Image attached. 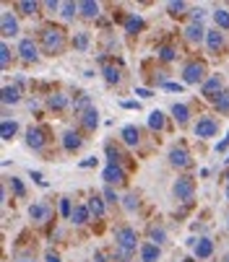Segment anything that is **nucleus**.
I'll use <instances>...</instances> for the list:
<instances>
[{
    "instance_id": "4",
    "label": "nucleus",
    "mask_w": 229,
    "mask_h": 262,
    "mask_svg": "<svg viewBox=\"0 0 229 262\" xmlns=\"http://www.w3.org/2000/svg\"><path fill=\"white\" fill-rule=\"evenodd\" d=\"M172 192H175L177 200H190V198H193V192H196V184H193V179H190V177H182V179L175 182Z\"/></svg>"
},
{
    "instance_id": "41",
    "label": "nucleus",
    "mask_w": 229,
    "mask_h": 262,
    "mask_svg": "<svg viewBox=\"0 0 229 262\" xmlns=\"http://www.w3.org/2000/svg\"><path fill=\"white\" fill-rule=\"evenodd\" d=\"M190 18H193V24H203V18H206V11H203V8H198V11H193V13H190Z\"/></svg>"
},
{
    "instance_id": "8",
    "label": "nucleus",
    "mask_w": 229,
    "mask_h": 262,
    "mask_svg": "<svg viewBox=\"0 0 229 262\" xmlns=\"http://www.w3.org/2000/svg\"><path fill=\"white\" fill-rule=\"evenodd\" d=\"M216 130H219V125H216L211 117H203V120L196 125V135H198V138H214Z\"/></svg>"
},
{
    "instance_id": "37",
    "label": "nucleus",
    "mask_w": 229,
    "mask_h": 262,
    "mask_svg": "<svg viewBox=\"0 0 229 262\" xmlns=\"http://www.w3.org/2000/svg\"><path fill=\"white\" fill-rule=\"evenodd\" d=\"M75 109H79L81 115H84L86 109H91V106H89V96H86V94H81L79 99H75Z\"/></svg>"
},
{
    "instance_id": "13",
    "label": "nucleus",
    "mask_w": 229,
    "mask_h": 262,
    "mask_svg": "<svg viewBox=\"0 0 229 262\" xmlns=\"http://www.w3.org/2000/svg\"><path fill=\"white\" fill-rule=\"evenodd\" d=\"M206 45H208L211 52H219V50L224 47V36H221V31H216V29L208 31V34H206Z\"/></svg>"
},
{
    "instance_id": "52",
    "label": "nucleus",
    "mask_w": 229,
    "mask_h": 262,
    "mask_svg": "<svg viewBox=\"0 0 229 262\" xmlns=\"http://www.w3.org/2000/svg\"><path fill=\"white\" fill-rule=\"evenodd\" d=\"M123 106H125V109H138L141 104H138V101H123Z\"/></svg>"
},
{
    "instance_id": "23",
    "label": "nucleus",
    "mask_w": 229,
    "mask_h": 262,
    "mask_svg": "<svg viewBox=\"0 0 229 262\" xmlns=\"http://www.w3.org/2000/svg\"><path fill=\"white\" fill-rule=\"evenodd\" d=\"M123 140H125L128 145H138V140H141V133H138V127H133V125L123 127Z\"/></svg>"
},
{
    "instance_id": "55",
    "label": "nucleus",
    "mask_w": 229,
    "mask_h": 262,
    "mask_svg": "<svg viewBox=\"0 0 229 262\" xmlns=\"http://www.w3.org/2000/svg\"><path fill=\"white\" fill-rule=\"evenodd\" d=\"M226 262H229V254H226Z\"/></svg>"
},
{
    "instance_id": "6",
    "label": "nucleus",
    "mask_w": 229,
    "mask_h": 262,
    "mask_svg": "<svg viewBox=\"0 0 229 262\" xmlns=\"http://www.w3.org/2000/svg\"><path fill=\"white\" fill-rule=\"evenodd\" d=\"M18 55H21L26 62H34L36 57H40V50H36L34 39H21V42H18Z\"/></svg>"
},
{
    "instance_id": "28",
    "label": "nucleus",
    "mask_w": 229,
    "mask_h": 262,
    "mask_svg": "<svg viewBox=\"0 0 229 262\" xmlns=\"http://www.w3.org/2000/svg\"><path fill=\"white\" fill-rule=\"evenodd\" d=\"M47 104H50V109H65L68 106V96L65 94H52Z\"/></svg>"
},
{
    "instance_id": "31",
    "label": "nucleus",
    "mask_w": 229,
    "mask_h": 262,
    "mask_svg": "<svg viewBox=\"0 0 229 262\" xmlns=\"http://www.w3.org/2000/svg\"><path fill=\"white\" fill-rule=\"evenodd\" d=\"M214 21L221 26V29H229V11H224V8H219L216 13H214Z\"/></svg>"
},
{
    "instance_id": "34",
    "label": "nucleus",
    "mask_w": 229,
    "mask_h": 262,
    "mask_svg": "<svg viewBox=\"0 0 229 262\" xmlns=\"http://www.w3.org/2000/svg\"><path fill=\"white\" fill-rule=\"evenodd\" d=\"M0 65H3V68L11 65V47H8V45L0 47Z\"/></svg>"
},
{
    "instance_id": "22",
    "label": "nucleus",
    "mask_w": 229,
    "mask_h": 262,
    "mask_svg": "<svg viewBox=\"0 0 229 262\" xmlns=\"http://www.w3.org/2000/svg\"><path fill=\"white\" fill-rule=\"evenodd\" d=\"M172 115L180 125H185L190 120V109H187V104H172Z\"/></svg>"
},
{
    "instance_id": "17",
    "label": "nucleus",
    "mask_w": 229,
    "mask_h": 262,
    "mask_svg": "<svg viewBox=\"0 0 229 262\" xmlns=\"http://www.w3.org/2000/svg\"><path fill=\"white\" fill-rule=\"evenodd\" d=\"M102 73H104V81H107V83H118V81H120V68L115 65V62H104Z\"/></svg>"
},
{
    "instance_id": "1",
    "label": "nucleus",
    "mask_w": 229,
    "mask_h": 262,
    "mask_svg": "<svg viewBox=\"0 0 229 262\" xmlns=\"http://www.w3.org/2000/svg\"><path fill=\"white\" fill-rule=\"evenodd\" d=\"M115 242H118V249H120L123 254H130V257H133V252L138 249V236H136V231L128 229V226L118 229V234H115Z\"/></svg>"
},
{
    "instance_id": "42",
    "label": "nucleus",
    "mask_w": 229,
    "mask_h": 262,
    "mask_svg": "<svg viewBox=\"0 0 229 262\" xmlns=\"http://www.w3.org/2000/svg\"><path fill=\"white\" fill-rule=\"evenodd\" d=\"M151 239H154V242H159V244H162V242L167 239V234H164L162 229H151Z\"/></svg>"
},
{
    "instance_id": "19",
    "label": "nucleus",
    "mask_w": 229,
    "mask_h": 262,
    "mask_svg": "<svg viewBox=\"0 0 229 262\" xmlns=\"http://www.w3.org/2000/svg\"><path fill=\"white\" fill-rule=\"evenodd\" d=\"M214 254V244H211V239H201L198 244H196V257L198 259H208Z\"/></svg>"
},
{
    "instance_id": "33",
    "label": "nucleus",
    "mask_w": 229,
    "mask_h": 262,
    "mask_svg": "<svg viewBox=\"0 0 229 262\" xmlns=\"http://www.w3.org/2000/svg\"><path fill=\"white\" fill-rule=\"evenodd\" d=\"M11 190H13V195H16V198H24V195H26V187H24V182H21V179H16V177L11 179Z\"/></svg>"
},
{
    "instance_id": "45",
    "label": "nucleus",
    "mask_w": 229,
    "mask_h": 262,
    "mask_svg": "<svg viewBox=\"0 0 229 262\" xmlns=\"http://www.w3.org/2000/svg\"><path fill=\"white\" fill-rule=\"evenodd\" d=\"M104 198H107V203H118V195H115L109 187H104Z\"/></svg>"
},
{
    "instance_id": "35",
    "label": "nucleus",
    "mask_w": 229,
    "mask_h": 262,
    "mask_svg": "<svg viewBox=\"0 0 229 262\" xmlns=\"http://www.w3.org/2000/svg\"><path fill=\"white\" fill-rule=\"evenodd\" d=\"M216 109H219V112H229V91H224V94L216 99Z\"/></svg>"
},
{
    "instance_id": "57",
    "label": "nucleus",
    "mask_w": 229,
    "mask_h": 262,
    "mask_svg": "<svg viewBox=\"0 0 229 262\" xmlns=\"http://www.w3.org/2000/svg\"><path fill=\"white\" fill-rule=\"evenodd\" d=\"M226 179H229V174H226Z\"/></svg>"
},
{
    "instance_id": "5",
    "label": "nucleus",
    "mask_w": 229,
    "mask_h": 262,
    "mask_svg": "<svg viewBox=\"0 0 229 262\" xmlns=\"http://www.w3.org/2000/svg\"><path fill=\"white\" fill-rule=\"evenodd\" d=\"M201 91H203L206 99H219V96L224 94V91H221V76H211V78L203 83Z\"/></svg>"
},
{
    "instance_id": "9",
    "label": "nucleus",
    "mask_w": 229,
    "mask_h": 262,
    "mask_svg": "<svg viewBox=\"0 0 229 262\" xmlns=\"http://www.w3.org/2000/svg\"><path fill=\"white\" fill-rule=\"evenodd\" d=\"M169 164H172V166H187V164H190L187 148H182V145L172 148V151H169Z\"/></svg>"
},
{
    "instance_id": "32",
    "label": "nucleus",
    "mask_w": 229,
    "mask_h": 262,
    "mask_svg": "<svg viewBox=\"0 0 229 262\" xmlns=\"http://www.w3.org/2000/svg\"><path fill=\"white\" fill-rule=\"evenodd\" d=\"M60 11H63L60 16H63L65 21H70L75 13H79V6H75V3H63V8H60Z\"/></svg>"
},
{
    "instance_id": "26",
    "label": "nucleus",
    "mask_w": 229,
    "mask_h": 262,
    "mask_svg": "<svg viewBox=\"0 0 229 262\" xmlns=\"http://www.w3.org/2000/svg\"><path fill=\"white\" fill-rule=\"evenodd\" d=\"M16 8H18L21 13H26V16H34L36 11H40V3H36V0H21Z\"/></svg>"
},
{
    "instance_id": "2",
    "label": "nucleus",
    "mask_w": 229,
    "mask_h": 262,
    "mask_svg": "<svg viewBox=\"0 0 229 262\" xmlns=\"http://www.w3.org/2000/svg\"><path fill=\"white\" fill-rule=\"evenodd\" d=\"M42 45H45V50H47L50 55L60 52L63 45H65L63 31H60V29H45V31H42Z\"/></svg>"
},
{
    "instance_id": "50",
    "label": "nucleus",
    "mask_w": 229,
    "mask_h": 262,
    "mask_svg": "<svg viewBox=\"0 0 229 262\" xmlns=\"http://www.w3.org/2000/svg\"><path fill=\"white\" fill-rule=\"evenodd\" d=\"M226 145H229V135L221 140V143H216V154H221V151H226Z\"/></svg>"
},
{
    "instance_id": "7",
    "label": "nucleus",
    "mask_w": 229,
    "mask_h": 262,
    "mask_svg": "<svg viewBox=\"0 0 229 262\" xmlns=\"http://www.w3.org/2000/svg\"><path fill=\"white\" fill-rule=\"evenodd\" d=\"M0 29H3V36H16L18 34V21L13 18V13L3 11V16H0Z\"/></svg>"
},
{
    "instance_id": "10",
    "label": "nucleus",
    "mask_w": 229,
    "mask_h": 262,
    "mask_svg": "<svg viewBox=\"0 0 229 262\" xmlns=\"http://www.w3.org/2000/svg\"><path fill=\"white\" fill-rule=\"evenodd\" d=\"M206 34H208V31H203V24H187V29H185V39H187L190 45H196V42L203 39Z\"/></svg>"
},
{
    "instance_id": "24",
    "label": "nucleus",
    "mask_w": 229,
    "mask_h": 262,
    "mask_svg": "<svg viewBox=\"0 0 229 262\" xmlns=\"http://www.w3.org/2000/svg\"><path fill=\"white\" fill-rule=\"evenodd\" d=\"M141 29H143V18H141V16L133 13V16L125 18V31H128V34H136V31H141Z\"/></svg>"
},
{
    "instance_id": "46",
    "label": "nucleus",
    "mask_w": 229,
    "mask_h": 262,
    "mask_svg": "<svg viewBox=\"0 0 229 262\" xmlns=\"http://www.w3.org/2000/svg\"><path fill=\"white\" fill-rule=\"evenodd\" d=\"M97 161H99V159H94V156H91V159H84V161H81V169H91V166H97Z\"/></svg>"
},
{
    "instance_id": "18",
    "label": "nucleus",
    "mask_w": 229,
    "mask_h": 262,
    "mask_svg": "<svg viewBox=\"0 0 229 262\" xmlns=\"http://www.w3.org/2000/svg\"><path fill=\"white\" fill-rule=\"evenodd\" d=\"M141 259L143 262H157L159 259V247L157 244H141Z\"/></svg>"
},
{
    "instance_id": "53",
    "label": "nucleus",
    "mask_w": 229,
    "mask_h": 262,
    "mask_svg": "<svg viewBox=\"0 0 229 262\" xmlns=\"http://www.w3.org/2000/svg\"><path fill=\"white\" fill-rule=\"evenodd\" d=\"M47 262H60V257L55 252H47Z\"/></svg>"
},
{
    "instance_id": "20",
    "label": "nucleus",
    "mask_w": 229,
    "mask_h": 262,
    "mask_svg": "<svg viewBox=\"0 0 229 262\" xmlns=\"http://www.w3.org/2000/svg\"><path fill=\"white\" fill-rule=\"evenodd\" d=\"M16 133H18V122L16 120H3V125H0V135H3V140H11Z\"/></svg>"
},
{
    "instance_id": "16",
    "label": "nucleus",
    "mask_w": 229,
    "mask_h": 262,
    "mask_svg": "<svg viewBox=\"0 0 229 262\" xmlns=\"http://www.w3.org/2000/svg\"><path fill=\"white\" fill-rule=\"evenodd\" d=\"M79 13L86 16V18H97L99 16V3H94V0H84V3H79Z\"/></svg>"
},
{
    "instance_id": "48",
    "label": "nucleus",
    "mask_w": 229,
    "mask_h": 262,
    "mask_svg": "<svg viewBox=\"0 0 229 262\" xmlns=\"http://www.w3.org/2000/svg\"><path fill=\"white\" fill-rule=\"evenodd\" d=\"M162 89H164V91H182L180 83H162Z\"/></svg>"
},
{
    "instance_id": "49",
    "label": "nucleus",
    "mask_w": 229,
    "mask_h": 262,
    "mask_svg": "<svg viewBox=\"0 0 229 262\" xmlns=\"http://www.w3.org/2000/svg\"><path fill=\"white\" fill-rule=\"evenodd\" d=\"M45 6H47L50 11H60V8H63V3H58V0H47Z\"/></svg>"
},
{
    "instance_id": "44",
    "label": "nucleus",
    "mask_w": 229,
    "mask_h": 262,
    "mask_svg": "<svg viewBox=\"0 0 229 262\" xmlns=\"http://www.w3.org/2000/svg\"><path fill=\"white\" fill-rule=\"evenodd\" d=\"M107 156H109V161H112V164H118V159H120V154L115 151L112 145H107Z\"/></svg>"
},
{
    "instance_id": "39",
    "label": "nucleus",
    "mask_w": 229,
    "mask_h": 262,
    "mask_svg": "<svg viewBox=\"0 0 229 262\" xmlns=\"http://www.w3.org/2000/svg\"><path fill=\"white\" fill-rule=\"evenodd\" d=\"M75 47H79V50H86L89 47V34H79V36H75Z\"/></svg>"
},
{
    "instance_id": "25",
    "label": "nucleus",
    "mask_w": 229,
    "mask_h": 262,
    "mask_svg": "<svg viewBox=\"0 0 229 262\" xmlns=\"http://www.w3.org/2000/svg\"><path fill=\"white\" fill-rule=\"evenodd\" d=\"M29 215H31L34 221H45V218L50 215V210H47V205L36 203V205H31V208H29Z\"/></svg>"
},
{
    "instance_id": "30",
    "label": "nucleus",
    "mask_w": 229,
    "mask_h": 262,
    "mask_svg": "<svg viewBox=\"0 0 229 262\" xmlns=\"http://www.w3.org/2000/svg\"><path fill=\"white\" fill-rule=\"evenodd\" d=\"M89 210H91L94 215H104V200L94 195V198L89 200Z\"/></svg>"
},
{
    "instance_id": "29",
    "label": "nucleus",
    "mask_w": 229,
    "mask_h": 262,
    "mask_svg": "<svg viewBox=\"0 0 229 262\" xmlns=\"http://www.w3.org/2000/svg\"><path fill=\"white\" fill-rule=\"evenodd\" d=\"M21 96H18V89H13V86H6L3 89V104H16Z\"/></svg>"
},
{
    "instance_id": "14",
    "label": "nucleus",
    "mask_w": 229,
    "mask_h": 262,
    "mask_svg": "<svg viewBox=\"0 0 229 262\" xmlns=\"http://www.w3.org/2000/svg\"><path fill=\"white\" fill-rule=\"evenodd\" d=\"M81 125L86 127V130H94L97 125H99V112L91 106V109H86L84 115H81Z\"/></svg>"
},
{
    "instance_id": "43",
    "label": "nucleus",
    "mask_w": 229,
    "mask_h": 262,
    "mask_svg": "<svg viewBox=\"0 0 229 262\" xmlns=\"http://www.w3.org/2000/svg\"><path fill=\"white\" fill-rule=\"evenodd\" d=\"M60 213H63V215H73V208H70V200H60Z\"/></svg>"
},
{
    "instance_id": "21",
    "label": "nucleus",
    "mask_w": 229,
    "mask_h": 262,
    "mask_svg": "<svg viewBox=\"0 0 229 262\" xmlns=\"http://www.w3.org/2000/svg\"><path fill=\"white\" fill-rule=\"evenodd\" d=\"M89 215H91V210H89V205H79L73 210V215H70V221L73 223H79V226H84V223L89 221Z\"/></svg>"
},
{
    "instance_id": "56",
    "label": "nucleus",
    "mask_w": 229,
    "mask_h": 262,
    "mask_svg": "<svg viewBox=\"0 0 229 262\" xmlns=\"http://www.w3.org/2000/svg\"><path fill=\"white\" fill-rule=\"evenodd\" d=\"M24 262H31V259H24Z\"/></svg>"
},
{
    "instance_id": "38",
    "label": "nucleus",
    "mask_w": 229,
    "mask_h": 262,
    "mask_svg": "<svg viewBox=\"0 0 229 262\" xmlns=\"http://www.w3.org/2000/svg\"><path fill=\"white\" fill-rule=\"evenodd\" d=\"M123 205H125L128 210H136V208H138V198H136V195H125V198H123Z\"/></svg>"
},
{
    "instance_id": "27",
    "label": "nucleus",
    "mask_w": 229,
    "mask_h": 262,
    "mask_svg": "<svg viewBox=\"0 0 229 262\" xmlns=\"http://www.w3.org/2000/svg\"><path fill=\"white\" fill-rule=\"evenodd\" d=\"M148 127H151V130H162V127H164V115H162L159 109L151 112V117H148Z\"/></svg>"
},
{
    "instance_id": "54",
    "label": "nucleus",
    "mask_w": 229,
    "mask_h": 262,
    "mask_svg": "<svg viewBox=\"0 0 229 262\" xmlns=\"http://www.w3.org/2000/svg\"><path fill=\"white\" fill-rule=\"evenodd\" d=\"M94 262H107V259H104V254H102V252H97V257H94Z\"/></svg>"
},
{
    "instance_id": "51",
    "label": "nucleus",
    "mask_w": 229,
    "mask_h": 262,
    "mask_svg": "<svg viewBox=\"0 0 229 262\" xmlns=\"http://www.w3.org/2000/svg\"><path fill=\"white\" fill-rule=\"evenodd\" d=\"M136 94H138V96H143V99H151V96H154L148 89H136Z\"/></svg>"
},
{
    "instance_id": "12",
    "label": "nucleus",
    "mask_w": 229,
    "mask_h": 262,
    "mask_svg": "<svg viewBox=\"0 0 229 262\" xmlns=\"http://www.w3.org/2000/svg\"><path fill=\"white\" fill-rule=\"evenodd\" d=\"M26 143H29V148H34V151H40V148L45 145V133H42L40 127H31V130L26 133Z\"/></svg>"
},
{
    "instance_id": "3",
    "label": "nucleus",
    "mask_w": 229,
    "mask_h": 262,
    "mask_svg": "<svg viewBox=\"0 0 229 262\" xmlns=\"http://www.w3.org/2000/svg\"><path fill=\"white\" fill-rule=\"evenodd\" d=\"M203 76H206L203 62H187V65L182 68V78H185V83H201Z\"/></svg>"
},
{
    "instance_id": "11",
    "label": "nucleus",
    "mask_w": 229,
    "mask_h": 262,
    "mask_svg": "<svg viewBox=\"0 0 229 262\" xmlns=\"http://www.w3.org/2000/svg\"><path fill=\"white\" fill-rule=\"evenodd\" d=\"M102 177H104L107 184H115V182H123V179H125V171H123L118 164H109V166L102 171Z\"/></svg>"
},
{
    "instance_id": "15",
    "label": "nucleus",
    "mask_w": 229,
    "mask_h": 262,
    "mask_svg": "<svg viewBox=\"0 0 229 262\" xmlns=\"http://www.w3.org/2000/svg\"><path fill=\"white\" fill-rule=\"evenodd\" d=\"M63 148H65V151H75V148H81V135L73 133V130H68V133L63 135Z\"/></svg>"
},
{
    "instance_id": "40",
    "label": "nucleus",
    "mask_w": 229,
    "mask_h": 262,
    "mask_svg": "<svg viewBox=\"0 0 229 262\" xmlns=\"http://www.w3.org/2000/svg\"><path fill=\"white\" fill-rule=\"evenodd\" d=\"M175 55H177V52H175L172 47H162V50H159V57H162V60H167V62H169V60H175Z\"/></svg>"
},
{
    "instance_id": "47",
    "label": "nucleus",
    "mask_w": 229,
    "mask_h": 262,
    "mask_svg": "<svg viewBox=\"0 0 229 262\" xmlns=\"http://www.w3.org/2000/svg\"><path fill=\"white\" fill-rule=\"evenodd\" d=\"M31 179H34L36 184H42V187H47V182L42 179V174H40V171H31Z\"/></svg>"
},
{
    "instance_id": "36",
    "label": "nucleus",
    "mask_w": 229,
    "mask_h": 262,
    "mask_svg": "<svg viewBox=\"0 0 229 262\" xmlns=\"http://www.w3.org/2000/svg\"><path fill=\"white\" fill-rule=\"evenodd\" d=\"M167 8H169V13H172V16H180V13H182V11H185L187 6L182 3V0H172V3H169Z\"/></svg>"
}]
</instances>
